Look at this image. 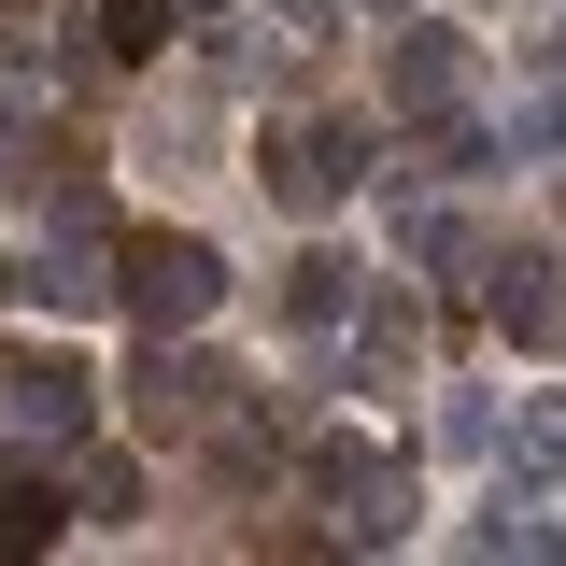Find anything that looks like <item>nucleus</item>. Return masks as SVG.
I'll list each match as a JSON object with an SVG mask.
<instances>
[{
	"instance_id": "obj_1",
	"label": "nucleus",
	"mask_w": 566,
	"mask_h": 566,
	"mask_svg": "<svg viewBox=\"0 0 566 566\" xmlns=\"http://www.w3.org/2000/svg\"><path fill=\"white\" fill-rule=\"evenodd\" d=\"M114 297H128L156 340H185V326H212V297H227V255H212L199 227H142V241H114Z\"/></svg>"
},
{
	"instance_id": "obj_2",
	"label": "nucleus",
	"mask_w": 566,
	"mask_h": 566,
	"mask_svg": "<svg viewBox=\"0 0 566 566\" xmlns=\"http://www.w3.org/2000/svg\"><path fill=\"white\" fill-rule=\"evenodd\" d=\"M255 185H270L283 212H340L354 185H368V128H354V114H297V128L255 142Z\"/></svg>"
},
{
	"instance_id": "obj_3",
	"label": "nucleus",
	"mask_w": 566,
	"mask_h": 566,
	"mask_svg": "<svg viewBox=\"0 0 566 566\" xmlns=\"http://www.w3.org/2000/svg\"><path fill=\"white\" fill-rule=\"evenodd\" d=\"M312 495H326V510H340V538H397V524H411V468H397V453H382V439H312Z\"/></svg>"
},
{
	"instance_id": "obj_4",
	"label": "nucleus",
	"mask_w": 566,
	"mask_h": 566,
	"mask_svg": "<svg viewBox=\"0 0 566 566\" xmlns=\"http://www.w3.org/2000/svg\"><path fill=\"white\" fill-rule=\"evenodd\" d=\"M0 424H14V439H85V424H99V382H85V368H71V354H43V340H14L0 354Z\"/></svg>"
},
{
	"instance_id": "obj_5",
	"label": "nucleus",
	"mask_w": 566,
	"mask_h": 566,
	"mask_svg": "<svg viewBox=\"0 0 566 566\" xmlns=\"http://www.w3.org/2000/svg\"><path fill=\"white\" fill-rule=\"evenodd\" d=\"M468 71H482V43H468V29H439V14H397V29H382L397 128H411V114H453V99H468Z\"/></svg>"
},
{
	"instance_id": "obj_6",
	"label": "nucleus",
	"mask_w": 566,
	"mask_h": 566,
	"mask_svg": "<svg viewBox=\"0 0 566 566\" xmlns=\"http://www.w3.org/2000/svg\"><path fill=\"white\" fill-rule=\"evenodd\" d=\"M227 397H241V382H227L212 354H170V340H156V354H142V368H128V411L156 424V439H199V424L227 411Z\"/></svg>"
},
{
	"instance_id": "obj_7",
	"label": "nucleus",
	"mask_w": 566,
	"mask_h": 566,
	"mask_svg": "<svg viewBox=\"0 0 566 566\" xmlns=\"http://www.w3.org/2000/svg\"><path fill=\"white\" fill-rule=\"evenodd\" d=\"M482 312L510 326V340H553V326H566V270H553V241H495V255H482Z\"/></svg>"
},
{
	"instance_id": "obj_8",
	"label": "nucleus",
	"mask_w": 566,
	"mask_h": 566,
	"mask_svg": "<svg viewBox=\"0 0 566 566\" xmlns=\"http://www.w3.org/2000/svg\"><path fill=\"white\" fill-rule=\"evenodd\" d=\"M495 495L510 510L566 495V397H510V424H495Z\"/></svg>"
},
{
	"instance_id": "obj_9",
	"label": "nucleus",
	"mask_w": 566,
	"mask_h": 566,
	"mask_svg": "<svg viewBox=\"0 0 566 566\" xmlns=\"http://www.w3.org/2000/svg\"><path fill=\"white\" fill-rule=\"evenodd\" d=\"M411 354H424L411 297H368V312H354V368H368V382H411Z\"/></svg>"
},
{
	"instance_id": "obj_10",
	"label": "nucleus",
	"mask_w": 566,
	"mask_h": 566,
	"mask_svg": "<svg viewBox=\"0 0 566 566\" xmlns=\"http://www.w3.org/2000/svg\"><path fill=\"white\" fill-rule=\"evenodd\" d=\"M170 29H185V0H114V14H99V71H142Z\"/></svg>"
},
{
	"instance_id": "obj_11",
	"label": "nucleus",
	"mask_w": 566,
	"mask_h": 566,
	"mask_svg": "<svg viewBox=\"0 0 566 566\" xmlns=\"http://www.w3.org/2000/svg\"><path fill=\"white\" fill-rule=\"evenodd\" d=\"M283 326H354V270L340 255H297L283 270Z\"/></svg>"
},
{
	"instance_id": "obj_12",
	"label": "nucleus",
	"mask_w": 566,
	"mask_h": 566,
	"mask_svg": "<svg viewBox=\"0 0 566 566\" xmlns=\"http://www.w3.org/2000/svg\"><path fill=\"white\" fill-rule=\"evenodd\" d=\"M57 553V482H0V566Z\"/></svg>"
},
{
	"instance_id": "obj_13",
	"label": "nucleus",
	"mask_w": 566,
	"mask_h": 566,
	"mask_svg": "<svg viewBox=\"0 0 566 566\" xmlns=\"http://www.w3.org/2000/svg\"><path fill=\"white\" fill-rule=\"evenodd\" d=\"M85 510H99V524H128V510H142V468H128V453H99V468H85Z\"/></svg>"
},
{
	"instance_id": "obj_14",
	"label": "nucleus",
	"mask_w": 566,
	"mask_h": 566,
	"mask_svg": "<svg viewBox=\"0 0 566 566\" xmlns=\"http://www.w3.org/2000/svg\"><path fill=\"white\" fill-rule=\"evenodd\" d=\"M538 85H553V99H566V29H553V57H538Z\"/></svg>"
},
{
	"instance_id": "obj_15",
	"label": "nucleus",
	"mask_w": 566,
	"mask_h": 566,
	"mask_svg": "<svg viewBox=\"0 0 566 566\" xmlns=\"http://www.w3.org/2000/svg\"><path fill=\"white\" fill-rule=\"evenodd\" d=\"M185 14H227V0H185Z\"/></svg>"
}]
</instances>
